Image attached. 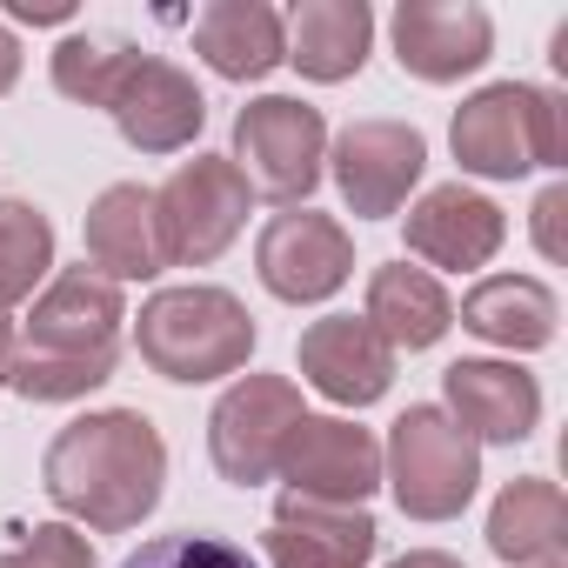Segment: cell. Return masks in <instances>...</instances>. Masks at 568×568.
Wrapping results in <instances>:
<instances>
[{
  "label": "cell",
  "mask_w": 568,
  "mask_h": 568,
  "mask_svg": "<svg viewBox=\"0 0 568 568\" xmlns=\"http://www.w3.org/2000/svg\"><path fill=\"white\" fill-rule=\"evenodd\" d=\"M121 568H254V561L221 535H161L141 555H128Z\"/></svg>",
  "instance_id": "obj_26"
},
{
  "label": "cell",
  "mask_w": 568,
  "mask_h": 568,
  "mask_svg": "<svg viewBox=\"0 0 568 568\" xmlns=\"http://www.w3.org/2000/svg\"><path fill=\"white\" fill-rule=\"evenodd\" d=\"M535 568H568V561H561V555H555V561H535Z\"/></svg>",
  "instance_id": "obj_33"
},
{
  "label": "cell",
  "mask_w": 568,
  "mask_h": 568,
  "mask_svg": "<svg viewBox=\"0 0 568 568\" xmlns=\"http://www.w3.org/2000/svg\"><path fill=\"white\" fill-rule=\"evenodd\" d=\"M41 481L54 495V508H68L74 521L121 535L141 528L161 501L168 481V448L161 428L134 408H108V415H81L48 442Z\"/></svg>",
  "instance_id": "obj_1"
},
{
  "label": "cell",
  "mask_w": 568,
  "mask_h": 568,
  "mask_svg": "<svg viewBox=\"0 0 568 568\" xmlns=\"http://www.w3.org/2000/svg\"><path fill=\"white\" fill-rule=\"evenodd\" d=\"M88 261L94 274L121 281H148L161 274V234H154V194L134 181H114L94 207H88Z\"/></svg>",
  "instance_id": "obj_19"
},
{
  "label": "cell",
  "mask_w": 568,
  "mask_h": 568,
  "mask_svg": "<svg viewBox=\"0 0 568 568\" xmlns=\"http://www.w3.org/2000/svg\"><path fill=\"white\" fill-rule=\"evenodd\" d=\"M388 568H462V561L442 555V548H415V555H402V561H388Z\"/></svg>",
  "instance_id": "obj_31"
},
{
  "label": "cell",
  "mask_w": 568,
  "mask_h": 568,
  "mask_svg": "<svg viewBox=\"0 0 568 568\" xmlns=\"http://www.w3.org/2000/svg\"><path fill=\"white\" fill-rule=\"evenodd\" d=\"M462 328L495 348H548L555 342V295L535 274H488L481 288L462 295Z\"/></svg>",
  "instance_id": "obj_22"
},
{
  "label": "cell",
  "mask_w": 568,
  "mask_h": 568,
  "mask_svg": "<svg viewBox=\"0 0 568 568\" xmlns=\"http://www.w3.org/2000/svg\"><path fill=\"white\" fill-rule=\"evenodd\" d=\"M561 214H568V187H548V194L535 201V247H541L548 261L568 254V241H561Z\"/></svg>",
  "instance_id": "obj_28"
},
{
  "label": "cell",
  "mask_w": 568,
  "mask_h": 568,
  "mask_svg": "<svg viewBox=\"0 0 568 568\" xmlns=\"http://www.w3.org/2000/svg\"><path fill=\"white\" fill-rule=\"evenodd\" d=\"M134 348L168 382H221L247 368L254 315L227 288H161L134 322Z\"/></svg>",
  "instance_id": "obj_2"
},
{
  "label": "cell",
  "mask_w": 568,
  "mask_h": 568,
  "mask_svg": "<svg viewBox=\"0 0 568 568\" xmlns=\"http://www.w3.org/2000/svg\"><path fill=\"white\" fill-rule=\"evenodd\" d=\"M428 168V141L408 121H348L335 141V187L362 221H382L408 201Z\"/></svg>",
  "instance_id": "obj_11"
},
{
  "label": "cell",
  "mask_w": 568,
  "mask_h": 568,
  "mask_svg": "<svg viewBox=\"0 0 568 568\" xmlns=\"http://www.w3.org/2000/svg\"><path fill=\"white\" fill-rule=\"evenodd\" d=\"M108 114H114V128L128 134V148H141V154H181V148L201 134L207 101H201V88H194L174 61L134 54V68H128L121 88L108 94Z\"/></svg>",
  "instance_id": "obj_12"
},
{
  "label": "cell",
  "mask_w": 568,
  "mask_h": 568,
  "mask_svg": "<svg viewBox=\"0 0 568 568\" xmlns=\"http://www.w3.org/2000/svg\"><path fill=\"white\" fill-rule=\"evenodd\" d=\"M495 21L468 0H402L395 8V61L415 81H462L488 61Z\"/></svg>",
  "instance_id": "obj_13"
},
{
  "label": "cell",
  "mask_w": 568,
  "mask_h": 568,
  "mask_svg": "<svg viewBox=\"0 0 568 568\" xmlns=\"http://www.w3.org/2000/svg\"><path fill=\"white\" fill-rule=\"evenodd\" d=\"M302 375H308V388H322L328 402L368 408V402H382L388 382H395V348H388L368 322L328 315V322H315V328L302 335Z\"/></svg>",
  "instance_id": "obj_15"
},
{
  "label": "cell",
  "mask_w": 568,
  "mask_h": 568,
  "mask_svg": "<svg viewBox=\"0 0 568 568\" xmlns=\"http://www.w3.org/2000/svg\"><path fill=\"white\" fill-rule=\"evenodd\" d=\"M14 355V335H8V322H0V362H8Z\"/></svg>",
  "instance_id": "obj_32"
},
{
  "label": "cell",
  "mask_w": 568,
  "mask_h": 568,
  "mask_svg": "<svg viewBox=\"0 0 568 568\" xmlns=\"http://www.w3.org/2000/svg\"><path fill=\"white\" fill-rule=\"evenodd\" d=\"M375 548H382V528L362 508H328L302 495L274 501V528H267L274 568H362Z\"/></svg>",
  "instance_id": "obj_16"
},
{
  "label": "cell",
  "mask_w": 568,
  "mask_h": 568,
  "mask_svg": "<svg viewBox=\"0 0 568 568\" xmlns=\"http://www.w3.org/2000/svg\"><path fill=\"white\" fill-rule=\"evenodd\" d=\"M501 234H508L501 207H495L488 194L462 187V181L428 187V194L408 207V254H422V261H435V267H462V274H468V267H488L495 247H501Z\"/></svg>",
  "instance_id": "obj_14"
},
{
  "label": "cell",
  "mask_w": 568,
  "mask_h": 568,
  "mask_svg": "<svg viewBox=\"0 0 568 568\" xmlns=\"http://www.w3.org/2000/svg\"><path fill=\"white\" fill-rule=\"evenodd\" d=\"M322 161H328L322 108L288 101V94H261V101L241 108V121H234V174L247 181V194H267V201L295 207V201L315 194Z\"/></svg>",
  "instance_id": "obj_4"
},
{
  "label": "cell",
  "mask_w": 568,
  "mask_h": 568,
  "mask_svg": "<svg viewBox=\"0 0 568 568\" xmlns=\"http://www.w3.org/2000/svg\"><path fill=\"white\" fill-rule=\"evenodd\" d=\"M442 388H448V422L481 448V442H521V435H535V422H541V388H535V375H521L515 362H455L448 375H442Z\"/></svg>",
  "instance_id": "obj_17"
},
{
  "label": "cell",
  "mask_w": 568,
  "mask_h": 568,
  "mask_svg": "<svg viewBox=\"0 0 568 568\" xmlns=\"http://www.w3.org/2000/svg\"><path fill=\"white\" fill-rule=\"evenodd\" d=\"M54 267V227L28 201H0V315L34 295V281Z\"/></svg>",
  "instance_id": "obj_24"
},
{
  "label": "cell",
  "mask_w": 568,
  "mask_h": 568,
  "mask_svg": "<svg viewBox=\"0 0 568 568\" xmlns=\"http://www.w3.org/2000/svg\"><path fill=\"white\" fill-rule=\"evenodd\" d=\"M121 288L94 267H68L48 281V295L28 315V355H54V362H121Z\"/></svg>",
  "instance_id": "obj_8"
},
{
  "label": "cell",
  "mask_w": 568,
  "mask_h": 568,
  "mask_svg": "<svg viewBox=\"0 0 568 568\" xmlns=\"http://www.w3.org/2000/svg\"><path fill=\"white\" fill-rule=\"evenodd\" d=\"M8 14H14V21H34V28H48V21H74L68 0H14Z\"/></svg>",
  "instance_id": "obj_29"
},
{
  "label": "cell",
  "mask_w": 568,
  "mask_h": 568,
  "mask_svg": "<svg viewBox=\"0 0 568 568\" xmlns=\"http://www.w3.org/2000/svg\"><path fill=\"white\" fill-rule=\"evenodd\" d=\"M247 221V181L221 154L181 161L154 187V234H161V267H207Z\"/></svg>",
  "instance_id": "obj_6"
},
{
  "label": "cell",
  "mask_w": 568,
  "mask_h": 568,
  "mask_svg": "<svg viewBox=\"0 0 568 568\" xmlns=\"http://www.w3.org/2000/svg\"><path fill=\"white\" fill-rule=\"evenodd\" d=\"M375 41V14L362 0H302L295 21H288V61L308 81H348L362 74Z\"/></svg>",
  "instance_id": "obj_21"
},
{
  "label": "cell",
  "mask_w": 568,
  "mask_h": 568,
  "mask_svg": "<svg viewBox=\"0 0 568 568\" xmlns=\"http://www.w3.org/2000/svg\"><path fill=\"white\" fill-rule=\"evenodd\" d=\"M254 267H261V288L281 302H328L342 281L355 274V241L342 221L328 214H274L254 241Z\"/></svg>",
  "instance_id": "obj_10"
},
{
  "label": "cell",
  "mask_w": 568,
  "mask_h": 568,
  "mask_svg": "<svg viewBox=\"0 0 568 568\" xmlns=\"http://www.w3.org/2000/svg\"><path fill=\"white\" fill-rule=\"evenodd\" d=\"M455 161L468 174L488 181H515L528 168H561L568 161V128H561V101L521 81L481 88L475 101H462L455 114Z\"/></svg>",
  "instance_id": "obj_3"
},
{
  "label": "cell",
  "mask_w": 568,
  "mask_h": 568,
  "mask_svg": "<svg viewBox=\"0 0 568 568\" xmlns=\"http://www.w3.org/2000/svg\"><path fill=\"white\" fill-rule=\"evenodd\" d=\"M295 422H302V388L288 375H241L207 415V455L221 481L254 488L281 475V448H288Z\"/></svg>",
  "instance_id": "obj_7"
},
{
  "label": "cell",
  "mask_w": 568,
  "mask_h": 568,
  "mask_svg": "<svg viewBox=\"0 0 568 568\" xmlns=\"http://www.w3.org/2000/svg\"><path fill=\"white\" fill-rule=\"evenodd\" d=\"M281 475L288 495L302 501H328V508H362L382 481V442L355 422L335 415H302L288 448H281Z\"/></svg>",
  "instance_id": "obj_9"
},
{
  "label": "cell",
  "mask_w": 568,
  "mask_h": 568,
  "mask_svg": "<svg viewBox=\"0 0 568 568\" xmlns=\"http://www.w3.org/2000/svg\"><path fill=\"white\" fill-rule=\"evenodd\" d=\"M488 548L501 561H521V568L555 561L568 548V501H561V488L541 481V475L508 481L495 495V508H488Z\"/></svg>",
  "instance_id": "obj_23"
},
{
  "label": "cell",
  "mask_w": 568,
  "mask_h": 568,
  "mask_svg": "<svg viewBox=\"0 0 568 568\" xmlns=\"http://www.w3.org/2000/svg\"><path fill=\"white\" fill-rule=\"evenodd\" d=\"M0 568H94V548H88V535L48 521V528H34L21 548L0 555Z\"/></svg>",
  "instance_id": "obj_27"
},
{
  "label": "cell",
  "mask_w": 568,
  "mask_h": 568,
  "mask_svg": "<svg viewBox=\"0 0 568 568\" xmlns=\"http://www.w3.org/2000/svg\"><path fill=\"white\" fill-rule=\"evenodd\" d=\"M388 488L402 501V515L415 521H448L468 508L475 481H481V448L442 415V408H408L388 435Z\"/></svg>",
  "instance_id": "obj_5"
},
{
  "label": "cell",
  "mask_w": 568,
  "mask_h": 568,
  "mask_svg": "<svg viewBox=\"0 0 568 568\" xmlns=\"http://www.w3.org/2000/svg\"><path fill=\"white\" fill-rule=\"evenodd\" d=\"M21 81V48H14V34L8 28H0V94H8Z\"/></svg>",
  "instance_id": "obj_30"
},
{
  "label": "cell",
  "mask_w": 568,
  "mask_h": 568,
  "mask_svg": "<svg viewBox=\"0 0 568 568\" xmlns=\"http://www.w3.org/2000/svg\"><path fill=\"white\" fill-rule=\"evenodd\" d=\"M388 348H435L442 335H448V322H455V302L442 295V281L428 274V267H408V261H388V267H375V281H368V315H362Z\"/></svg>",
  "instance_id": "obj_20"
},
{
  "label": "cell",
  "mask_w": 568,
  "mask_h": 568,
  "mask_svg": "<svg viewBox=\"0 0 568 568\" xmlns=\"http://www.w3.org/2000/svg\"><path fill=\"white\" fill-rule=\"evenodd\" d=\"M194 54L221 81H261L288 61V21L261 0H214L194 14Z\"/></svg>",
  "instance_id": "obj_18"
},
{
  "label": "cell",
  "mask_w": 568,
  "mask_h": 568,
  "mask_svg": "<svg viewBox=\"0 0 568 568\" xmlns=\"http://www.w3.org/2000/svg\"><path fill=\"white\" fill-rule=\"evenodd\" d=\"M134 41L121 34H68L54 48V88L68 101H88V108H108V94L121 88V74L134 68Z\"/></svg>",
  "instance_id": "obj_25"
}]
</instances>
